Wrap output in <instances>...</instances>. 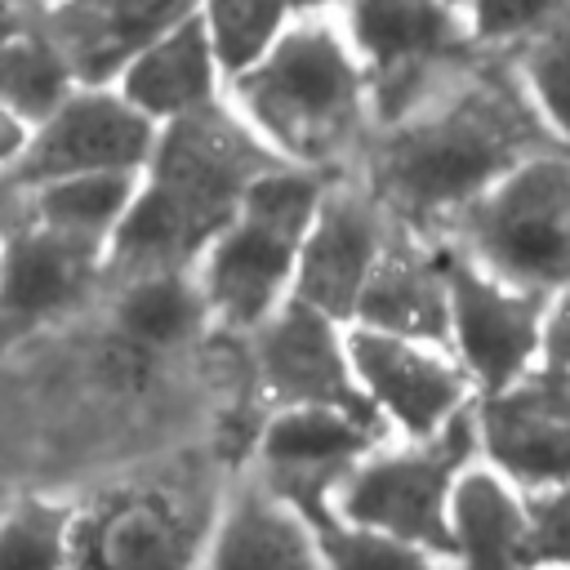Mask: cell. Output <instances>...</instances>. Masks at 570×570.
<instances>
[{"label": "cell", "instance_id": "6da1fadb", "mask_svg": "<svg viewBox=\"0 0 570 570\" xmlns=\"http://www.w3.org/2000/svg\"><path fill=\"white\" fill-rule=\"evenodd\" d=\"M552 147L517 67L463 58L414 107L379 125L365 187L396 223L436 236L472 196Z\"/></svg>", "mask_w": 570, "mask_h": 570}, {"label": "cell", "instance_id": "7a4b0ae2", "mask_svg": "<svg viewBox=\"0 0 570 570\" xmlns=\"http://www.w3.org/2000/svg\"><path fill=\"white\" fill-rule=\"evenodd\" d=\"M281 165L232 102L200 107L156 129L138 169L134 205L107 249L102 272L191 267L209 236L236 214L245 187Z\"/></svg>", "mask_w": 570, "mask_h": 570}, {"label": "cell", "instance_id": "3957f363", "mask_svg": "<svg viewBox=\"0 0 570 570\" xmlns=\"http://www.w3.org/2000/svg\"><path fill=\"white\" fill-rule=\"evenodd\" d=\"M227 89L236 116L276 160L316 174L338 165L370 120L365 76L347 36L312 13L289 22L249 71L227 80Z\"/></svg>", "mask_w": 570, "mask_h": 570}, {"label": "cell", "instance_id": "277c9868", "mask_svg": "<svg viewBox=\"0 0 570 570\" xmlns=\"http://www.w3.org/2000/svg\"><path fill=\"white\" fill-rule=\"evenodd\" d=\"M325 174L285 160L263 169L245 187L236 214L196 254L191 267L218 330L249 334L289 298L298 249L325 196Z\"/></svg>", "mask_w": 570, "mask_h": 570}, {"label": "cell", "instance_id": "5b68a950", "mask_svg": "<svg viewBox=\"0 0 570 570\" xmlns=\"http://www.w3.org/2000/svg\"><path fill=\"white\" fill-rule=\"evenodd\" d=\"M481 459L472 405L428 436H379L330 490V503L450 561V503L459 476Z\"/></svg>", "mask_w": 570, "mask_h": 570}, {"label": "cell", "instance_id": "8992f818", "mask_svg": "<svg viewBox=\"0 0 570 570\" xmlns=\"http://www.w3.org/2000/svg\"><path fill=\"white\" fill-rule=\"evenodd\" d=\"M436 240L454 245L472 263L557 294L570 285V151L552 147L517 169H508L499 183H490L481 196H472L441 232Z\"/></svg>", "mask_w": 570, "mask_h": 570}, {"label": "cell", "instance_id": "52a82bcc", "mask_svg": "<svg viewBox=\"0 0 570 570\" xmlns=\"http://www.w3.org/2000/svg\"><path fill=\"white\" fill-rule=\"evenodd\" d=\"M347 45L361 62L370 116L383 125L414 107L476 49L459 0H343Z\"/></svg>", "mask_w": 570, "mask_h": 570}, {"label": "cell", "instance_id": "ba28073f", "mask_svg": "<svg viewBox=\"0 0 570 570\" xmlns=\"http://www.w3.org/2000/svg\"><path fill=\"white\" fill-rule=\"evenodd\" d=\"M445 347L463 365L472 396L503 392L539 356L548 334L552 294L517 285L454 245H445Z\"/></svg>", "mask_w": 570, "mask_h": 570}, {"label": "cell", "instance_id": "9c48e42d", "mask_svg": "<svg viewBox=\"0 0 570 570\" xmlns=\"http://www.w3.org/2000/svg\"><path fill=\"white\" fill-rule=\"evenodd\" d=\"M205 534L209 517L183 494L147 481L116 485L80 503L71 570H196Z\"/></svg>", "mask_w": 570, "mask_h": 570}, {"label": "cell", "instance_id": "30bf717a", "mask_svg": "<svg viewBox=\"0 0 570 570\" xmlns=\"http://www.w3.org/2000/svg\"><path fill=\"white\" fill-rule=\"evenodd\" d=\"M347 352L365 405L392 436H428L472 405V383L445 343L347 325Z\"/></svg>", "mask_w": 570, "mask_h": 570}, {"label": "cell", "instance_id": "8fae6325", "mask_svg": "<svg viewBox=\"0 0 570 570\" xmlns=\"http://www.w3.org/2000/svg\"><path fill=\"white\" fill-rule=\"evenodd\" d=\"M249 365L254 383L272 405H338L370 414L347 352V325L325 316L321 307L303 298H285L267 321H258L249 334ZM387 432V428H383Z\"/></svg>", "mask_w": 570, "mask_h": 570}, {"label": "cell", "instance_id": "7c38bea8", "mask_svg": "<svg viewBox=\"0 0 570 570\" xmlns=\"http://www.w3.org/2000/svg\"><path fill=\"white\" fill-rule=\"evenodd\" d=\"M156 120H147L116 85H76L36 129L18 165L9 169L22 187L98 174V169H142L156 142Z\"/></svg>", "mask_w": 570, "mask_h": 570}, {"label": "cell", "instance_id": "4fadbf2b", "mask_svg": "<svg viewBox=\"0 0 570 570\" xmlns=\"http://www.w3.org/2000/svg\"><path fill=\"white\" fill-rule=\"evenodd\" d=\"M392 214L374 200L370 187H334L325 183V196L307 223L294 289L289 298H303L321 307L325 316L352 325L361 289L392 236Z\"/></svg>", "mask_w": 570, "mask_h": 570}, {"label": "cell", "instance_id": "5bb4252c", "mask_svg": "<svg viewBox=\"0 0 570 570\" xmlns=\"http://www.w3.org/2000/svg\"><path fill=\"white\" fill-rule=\"evenodd\" d=\"M102 267V254L40 227L36 218L0 240V356L62 321Z\"/></svg>", "mask_w": 570, "mask_h": 570}, {"label": "cell", "instance_id": "9a60e30c", "mask_svg": "<svg viewBox=\"0 0 570 570\" xmlns=\"http://www.w3.org/2000/svg\"><path fill=\"white\" fill-rule=\"evenodd\" d=\"M387 436L379 419L338 410V405H272L254 454L263 468V481L276 494H307V490H334L338 476L379 441Z\"/></svg>", "mask_w": 570, "mask_h": 570}, {"label": "cell", "instance_id": "2e32d148", "mask_svg": "<svg viewBox=\"0 0 570 570\" xmlns=\"http://www.w3.org/2000/svg\"><path fill=\"white\" fill-rule=\"evenodd\" d=\"M196 4L200 0H58L40 36L58 49L76 85H116L125 62Z\"/></svg>", "mask_w": 570, "mask_h": 570}, {"label": "cell", "instance_id": "e0dca14e", "mask_svg": "<svg viewBox=\"0 0 570 570\" xmlns=\"http://www.w3.org/2000/svg\"><path fill=\"white\" fill-rule=\"evenodd\" d=\"M352 325L445 343V249L436 236L392 223V236L361 289Z\"/></svg>", "mask_w": 570, "mask_h": 570}, {"label": "cell", "instance_id": "ac0fdd59", "mask_svg": "<svg viewBox=\"0 0 570 570\" xmlns=\"http://www.w3.org/2000/svg\"><path fill=\"white\" fill-rule=\"evenodd\" d=\"M196 570H321V561L303 512L258 476L209 517Z\"/></svg>", "mask_w": 570, "mask_h": 570}, {"label": "cell", "instance_id": "d6986e66", "mask_svg": "<svg viewBox=\"0 0 570 570\" xmlns=\"http://www.w3.org/2000/svg\"><path fill=\"white\" fill-rule=\"evenodd\" d=\"M116 89L156 125L223 102V71L214 62L200 9L160 31L147 49H138L116 76Z\"/></svg>", "mask_w": 570, "mask_h": 570}, {"label": "cell", "instance_id": "ffe728a7", "mask_svg": "<svg viewBox=\"0 0 570 570\" xmlns=\"http://www.w3.org/2000/svg\"><path fill=\"white\" fill-rule=\"evenodd\" d=\"M472 423H476L481 463H490L517 490L570 481V423L566 419L530 410L525 401L508 392H490V396H472Z\"/></svg>", "mask_w": 570, "mask_h": 570}, {"label": "cell", "instance_id": "44dd1931", "mask_svg": "<svg viewBox=\"0 0 570 570\" xmlns=\"http://www.w3.org/2000/svg\"><path fill=\"white\" fill-rule=\"evenodd\" d=\"M111 325L134 352H174L200 338L214 321L196 267H142L120 276Z\"/></svg>", "mask_w": 570, "mask_h": 570}, {"label": "cell", "instance_id": "7402d4cb", "mask_svg": "<svg viewBox=\"0 0 570 570\" xmlns=\"http://www.w3.org/2000/svg\"><path fill=\"white\" fill-rule=\"evenodd\" d=\"M450 570H525L521 490L481 459L454 485Z\"/></svg>", "mask_w": 570, "mask_h": 570}, {"label": "cell", "instance_id": "603a6c76", "mask_svg": "<svg viewBox=\"0 0 570 570\" xmlns=\"http://www.w3.org/2000/svg\"><path fill=\"white\" fill-rule=\"evenodd\" d=\"M138 169H98V174H67L31 187V218L94 254L107 249L134 205Z\"/></svg>", "mask_w": 570, "mask_h": 570}, {"label": "cell", "instance_id": "cb8c5ba5", "mask_svg": "<svg viewBox=\"0 0 570 570\" xmlns=\"http://www.w3.org/2000/svg\"><path fill=\"white\" fill-rule=\"evenodd\" d=\"M289 503L303 512V521L312 530L321 570H450L445 557L414 548V543H405L387 530H374L365 521L343 517L330 503V490L289 494Z\"/></svg>", "mask_w": 570, "mask_h": 570}, {"label": "cell", "instance_id": "d4e9b609", "mask_svg": "<svg viewBox=\"0 0 570 570\" xmlns=\"http://www.w3.org/2000/svg\"><path fill=\"white\" fill-rule=\"evenodd\" d=\"M76 517L62 494H18L0 512V570H71Z\"/></svg>", "mask_w": 570, "mask_h": 570}, {"label": "cell", "instance_id": "484cf974", "mask_svg": "<svg viewBox=\"0 0 570 570\" xmlns=\"http://www.w3.org/2000/svg\"><path fill=\"white\" fill-rule=\"evenodd\" d=\"M76 89L67 62L40 31H13L0 40V102L22 120L40 125L67 94Z\"/></svg>", "mask_w": 570, "mask_h": 570}, {"label": "cell", "instance_id": "4316f807", "mask_svg": "<svg viewBox=\"0 0 570 570\" xmlns=\"http://www.w3.org/2000/svg\"><path fill=\"white\" fill-rule=\"evenodd\" d=\"M196 9L223 80H236L240 71H249L289 27L285 0H200Z\"/></svg>", "mask_w": 570, "mask_h": 570}, {"label": "cell", "instance_id": "83f0119b", "mask_svg": "<svg viewBox=\"0 0 570 570\" xmlns=\"http://www.w3.org/2000/svg\"><path fill=\"white\" fill-rule=\"evenodd\" d=\"M512 49H517L512 67H517L539 120L548 125L557 147L570 151V13L548 22L543 31L525 36Z\"/></svg>", "mask_w": 570, "mask_h": 570}, {"label": "cell", "instance_id": "f1b7e54d", "mask_svg": "<svg viewBox=\"0 0 570 570\" xmlns=\"http://www.w3.org/2000/svg\"><path fill=\"white\" fill-rule=\"evenodd\" d=\"M525 570H570V481L521 490Z\"/></svg>", "mask_w": 570, "mask_h": 570}, {"label": "cell", "instance_id": "f546056e", "mask_svg": "<svg viewBox=\"0 0 570 570\" xmlns=\"http://www.w3.org/2000/svg\"><path fill=\"white\" fill-rule=\"evenodd\" d=\"M481 49H508L570 13V0H459Z\"/></svg>", "mask_w": 570, "mask_h": 570}, {"label": "cell", "instance_id": "4dcf8cb0", "mask_svg": "<svg viewBox=\"0 0 570 570\" xmlns=\"http://www.w3.org/2000/svg\"><path fill=\"white\" fill-rule=\"evenodd\" d=\"M508 396L525 401L530 410H543L552 419H566L570 423V361H534L517 383L503 387Z\"/></svg>", "mask_w": 570, "mask_h": 570}, {"label": "cell", "instance_id": "1f68e13d", "mask_svg": "<svg viewBox=\"0 0 570 570\" xmlns=\"http://www.w3.org/2000/svg\"><path fill=\"white\" fill-rule=\"evenodd\" d=\"M543 356L548 361H570V285L552 294L548 303V334H543ZM539 356V361H543Z\"/></svg>", "mask_w": 570, "mask_h": 570}, {"label": "cell", "instance_id": "d6a6232c", "mask_svg": "<svg viewBox=\"0 0 570 570\" xmlns=\"http://www.w3.org/2000/svg\"><path fill=\"white\" fill-rule=\"evenodd\" d=\"M31 120H22L13 107H4L0 102V169H13L18 165V156L27 151V142H31Z\"/></svg>", "mask_w": 570, "mask_h": 570}, {"label": "cell", "instance_id": "836d02e7", "mask_svg": "<svg viewBox=\"0 0 570 570\" xmlns=\"http://www.w3.org/2000/svg\"><path fill=\"white\" fill-rule=\"evenodd\" d=\"M285 4H289V13H321V9H330L338 0H285Z\"/></svg>", "mask_w": 570, "mask_h": 570}, {"label": "cell", "instance_id": "e575fe53", "mask_svg": "<svg viewBox=\"0 0 570 570\" xmlns=\"http://www.w3.org/2000/svg\"><path fill=\"white\" fill-rule=\"evenodd\" d=\"M13 31H18V18H13V9L0 0V40H4V36H13Z\"/></svg>", "mask_w": 570, "mask_h": 570}]
</instances>
